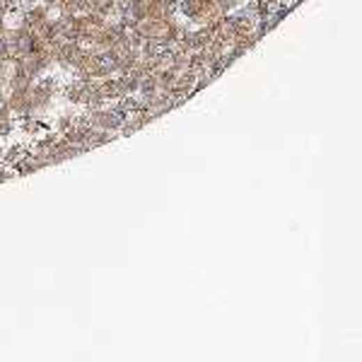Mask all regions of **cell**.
Segmentation results:
<instances>
[{"label":"cell","instance_id":"9","mask_svg":"<svg viewBox=\"0 0 362 362\" xmlns=\"http://www.w3.org/2000/svg\"><path fill=\"white\" fill-rule=\"evenodd\" d=\"M8 51H10V46H8V41L0 36V58H5L8 61Z\"/></svg>","mask_w":362,"mask_h":362},{"label":"cell","instance_id":"4","mask_svg":"<svg viewBox=\"0 0 362 362\" xmlns=\"http://www.w3.org/2000/svg\"><path fill=\"white\" fill-rule=\"evenodd\" d=\"M85 145H75V143H68L63 136L58 138V141L54 143V148H51V164H61V162H68V159L77 157V155L85 152Z\"/></svg>","mask_w":362,"mask_h":362},{"label":"cell","instance_id":"8","mask_svg":"<svg viewBox=\"0 0 362 362\" xmlns=\"http://www.w3.org/2000/svg\"><path fill=\"white\" fill-rule=\"evenodd\" d=\"M75 118L77 116H70V113H58V116H56V121H54V128L58 133H65L72 126V123H75Z\"/></svg>","mask_w":362,"mask_h":362},{"label":"cell","instance_id":"11","mask_svg":"<svg viewBox=\"0 0 362 362\" xmlns=\"http://www.w3.org/2000/svg\"><path fill=\"white\" fill-rule=\"evenodd\" d=\"M5 100V80H0V102Z\"/></svg>","mask_w":362,"mask_h":362},{"label":"cell","instance_id":"5","mask_svg":"<svg viewBox=\"0 0 362 362\" xmlns=\"http://www.w3.org/2000/svg\"><path fill=\"white\" fill-rule=\"evenodd\" d=\"M32 90V87H29ZM29 90H10L8 95V107L13 113H17V116H22V113H29Z\"/></svg>","mask_w":362,"mask_h":362},{"label":"cell","instance_id":"6","mask_svg":"<svg viewBox=\"0 0 362 362\" xmlns=\"http://www.w3.org/2000/svg\"><path fill=\"white\" fill-rule=\"evenodd\" d=\"M44 167V162L41 159H36L34 155H24L19 162H15V172L19 174V177H24V174H34L39 172V169Z\"/></svg>","mask_w":362,"mask_h":362},{"label":"cell","instance_id":"12","mask_svg":"<svg viewBox=\"0 0 362 362\" xmlns=\"http://www.w3.org/2000/svg\"><path fill=\"white\" fill-rule=\"evenodd\" d=\"M5 27H8V24H5V17H0V36H3V32H5Z\"/></svg>","mask_w":362,"mask_h":362},{"label":"cell","instance_id":"3","mask_svg":"<svg viewBox=\"0 0 362 362\" xmlns=\"http://www.w3.org/2000/svg\"><path fill=\"white\" fill-rule=\"evenodd\" d=\"M51 65H54V61H51L49 51L44 49V51H32V54L22 56V58H19L17 63L13 65V68L27 72L32 80H39V77L46 75V70H49Z\"/></svg>","mask_w":362,"mask_h":362},{"label":"cell","instance_id":"2","mask_svg":"<svg viewBox=\"0 0 362 362\" xmlns=\"http://www.w3.org/2000/svg\"><path fill=\"white\" fill-rule=\"evenodd\" d=\"M126 118L128 116L118 107H100V109H90V111H87V121H90V126L100 128V131L116 133L118 128L123 126Z\"/></svg>","mask_w":362,"mask_h":362},{"label":"cell","instance_id":"10","mask_svg":"<svg viewBox=\"0 0 362 362\" xmlns=\"http://www.w3.org/2000/svg\"><path fill=\"white\" fill-rule=\"evenodd\" d=\"M10 177H13V174L5 169V162H3V164H0V184H3V181H8Z\"/></svg>","mask_w":362,"mask_h":362},{"label":"cell","instance_id":"7","mask_svg":"<svg viewBox=\"0 0 362 362\" xmlns=\"http://www.w3.org/2000/svg\"><path fill=\"white\" fill-rule=\"evenodd\" d=\"M24 155H27V148H24V145H13V148L3 155V162L5 164H15V162H19Z\"/></svg>","mask_w":362,"mask_h":362},{"label":"cell","instance_id":"1","mask_svg":"<svg viewBox=\"0 0 362 362\" xmlns=\"http://www.w3.org/2000/svg\"><path fill=\"white\" fill-rule=\"evenodd\" d=\"M61 92V80L58 77H44V80L32 85V90H29V113H34V116H39V113H44L46 109L51 107V102H54V97Z\"/></svg>","mask_w":362,"mask_h":362}]
</instances>
